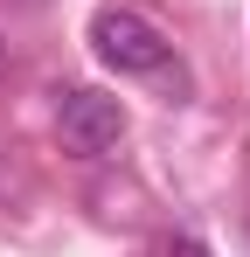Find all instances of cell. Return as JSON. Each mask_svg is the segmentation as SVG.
<instances>
[{"mask_svg":"<svg viewBox=\"0 0 250 257\" xmlns=\"http://www.w3.org/2000/svg\"><path fill=\"white\" fill-rule=\"evenodd\" d=\"M90 49H97V63L118 70V77H160L167 56H174V42H167L139 7H97V14H90Z\"/></svg>","mask_w":250,"mask_h":257,"instance_id":"1","label":"cell"},{"mask_svg":"<svg viewBox=\"0 0 250 257\" xmlns=\"http://www.w3.org/2000/svg\"><path fill=\"white\" fill-rule=\"evenodd\" d=\"M56 132H63V146H70V153L97 160V153H111V146H118L125 111H118V97L70 84V90H56Z\"/></svg>","mask_w":250,"mask_h":257,"instance_id":"2","label":"cell"},{"mask_svg":"<svg viewBox=\"0 0 250 257\" xmlns=\"http://www.w3.org/2000/svg\"><path fill=\"white\" fill-rule=\"evenodd\" d=\"M167 257H202V243H188V236H174V243H167Z\"/></svg>","mask_w":250,"mask_h":257,"instance_id":"3","label":"cell"}]
</instances>
